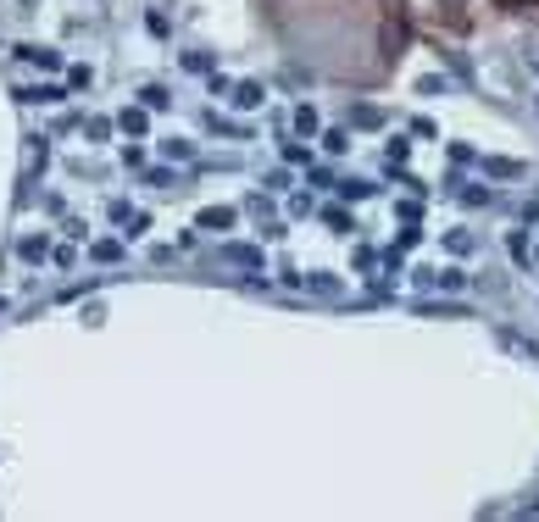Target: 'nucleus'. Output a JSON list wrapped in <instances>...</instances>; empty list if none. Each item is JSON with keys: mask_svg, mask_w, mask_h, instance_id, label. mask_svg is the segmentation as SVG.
Segmentation results:
<instances>
[{"mask_svg": "<svg viewBox=\"0 0 539 522\" xmlns=\"http://www.w3.org/2000/svg\"><path fill=\"white\" fill-rule=\"evenodd\" d=\"M17 256H23V261H45L51 250H45V239H23V245H17Z\"/></svg>", "mask_w": 539, "mask_h": 522, "instance_id": "1", "label": "nucleus"}, {"mask_svg": "<svg viewBox=\"0 0 539 522\" xmlns=\"http://www.w3.org/2000/svg\"><path fill=\"white\" fill-rule=\"evenodd\" d=\"M117 122H122V134H145V112H122Z\"/></svg>", "mask_w": 539, "mask_h": 522, "instance_id": "2", "label": "nucleus"}, {"mask_svg": "<svg viewBox=\"0 0 539 522\" xmlns=\"http://www.w3.org/2000/svg\"><path fill=\"white\" fill-rule=\"evenodd\" d=\"M228 222H234V212H206L200 217V228H228Z\"/></svg>", "mask_w": 539, "mask_h": 522, "instance_id": "3", "label": "nucleus"}, {"mask_svg": "<svg viewBox=\"0 0 539 522\" xmlns=\"http://www.w3.org/2000/svg\"><path fill=\"white\" fill-rule=\"evenodd\" d=\"M234 100H239V106H256L262 90H256V83H239V95H234Z\"/></svg>", "mask_w": 539, "mask_h": 522, "instance_id": "4", "label": "nucleus"}, {"mask_svg": "<svg viewBox=\"0 0 539 522\" xmlns=\"http://www.w3.org/2000/svg\"><path fill=\"white\" fill-rule=\"evenodd\" d=\"M117 256H122V250H117L112 239H100V245H95V261H117Z\"/></svg>", "mask_w": 539, "mask_h": 522, "instance_id": "5", "label": "nucleus"}]
</instances>
